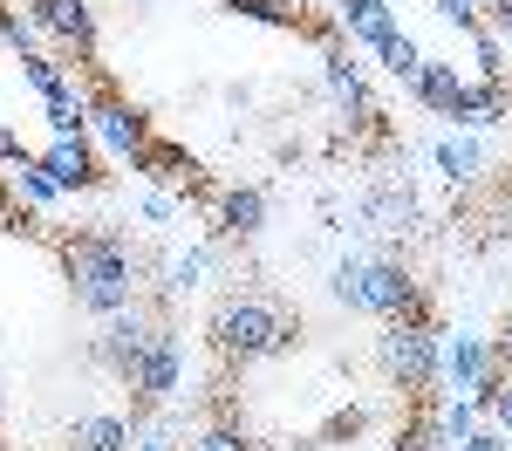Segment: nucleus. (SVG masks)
<instances>
[{"label":"nucleus","mask_w":512,"mask_h":451,"mask_svg":"<svg viewBox=\"0 0 512 451\" xmlns=\"http://www.w3.org/2000/svg\"><path fill=\"white\" fill-rule=\"evenodd\" d=\"M437 171H444V178H451V185H472L478 171H485V144H478L472 130H458V137H437Z\"/></svg>","instance_id":"nucleus-15"},{"label":"nucleus","mask_w":512,"mask_h":451,"mask_svg":"<svg viewBox=\"0 0 512 451\" xmlns=\"http://www.w3.org/2000/svg\"><path fill=\"white\" fill-rule=\"evenodd\" d=\"M28 21H35L41 35H55L69 55L82 62H96V48H103V28H96V7L89 0H28Z\"/></svg>","instance_id":"nucleus-7"},{"label":"nucleus","mask_w":512,"mask_h":451,"mask_svg":"<svg viewBox=\"0 0 512 451\" xmlns=\"http://www.w3.org/2000/svg\"><path fill=\"white\" fill-rule=\"evenodd\" d=\"M485 28H492V35H499V41H512V0H499V7L485 14Z\"/></svg>","instance_id":"nucleus-34"},{"label":"nucleus","mask_w":512,"mask_h":451,"mask_svg":"<svg viewBox=\"0 0 512 451\" xmlns=\"http://www.w3.org/2000/svg\"><path fill=\"white\" fill-rule=\"evenodd\" d=\"M431 14H437V21H451V28H458V35H472L478 21H485V14H478L472 0H431Z\"/></svg>","instance_id":"nucleus-30"},{"label":"nucleus","mask_w":512,"mask_h":451,"mask_svg":"<svg viewBox=\"0 0 512 451\" xmlns=\"http://www.w3.org/2000/svg\"><path fill=\"white\" fill-rule=\"evenodd\" d=\"M192 451H260V445H253L239 424H205V431L192 438Z\"/></svg>","instance_id":"nucleus-28"},{"label":"nucleus","mask_w":512,"mask_h":451,"mask_svg":"<svg viewBox=\"0 0 512 451\" xmlns=\"http://www.w3.org/2000/svg\"><path fill=\"white\" fill-rule=\"evenodd\" d=\"M437 335L444 328H431V322H383V335H376L383 376L410 404H431V390H437Z\"/></svg>","instance_id":"nucleus-4"},{"label":"nucleus","mask_w":512,"mask_h":451,"mask_svg":"<svg viewBox=\"0 0 512 451\" xmlns=\"http://www.w3.org/2000/svg\"><path fill=\"white\" fill-rule=\"evenodd\" d=\"M335 28L349 35V48L355 41L362 48H383L403 21H396V0H335Z\"/></svg>","instance_id":"nucleus-12"},{"label":"nucleus","mask_w":512,"mask_h":451,"mask_svg":"<svg viewBox=\"0 0 512 451\" xmlns=\"http://www.w3.org/2000/svg\"><path fill=\"white\" fill-rule=\"evenodd\" d=\"M362 219H369L376 233H410V219H417V199H410L403 185H376V192L362 199Z\"/></svg>","instance_id":"nucleus-16"},{"label":"nucleus","mask_w":512,"mask_h":451,"mask_svg":"<svg viewBox=\"0 0 512 451\" xmlns=\"http://www.w3.org/2000/svg\"><path fill=\"white\" fill-rule=\"evenodd\" d=\"M431 417H437V431H444V445L458 451L478 431V417H485V410H478V397H444V404H431Z\"/></svg>","instance_id":"nucleus-22"},{"label":"nucleus","mask_w":512,"mask_h":451,"mask_svg":"<svg viewBox=\"0 0 512 451\" xmlns=\"http://www.w3.org/2000/svg\"><path fill=\"white\" fill-rule=\"evenodd\" d=\"M260 226H267V192H260V185L219 192V240H253Z\"/></svg>","instance_id":"nucleus-13"},{"label":"nucleus","mask_w":512,"mask_h":451,"mask_svg":"<svg viewBox=\"0 0 512 451\" xmlns=\"http://www.w3.org/2000/svg\"><path fill=\"white\" fill-rule=\"evenodd\" d=\"M137 212H144V219H178V199H171V192H144V199H137Z\"/></svg>","instance_id":"nucleus-32"},{"label":"nucleus","mask_w":512,"mask_h":451,"mask_svg":"<svg viewBox=\"0 0 512 451\" xmlns=\"http://www.w3.org/2000/svg\"><path fill=\"white\" fill-rule=\"evenodd\" d=\"M396 451H451V445H444V431H437V417H431V404L403 417V431H396Z\"/></svg>","instance_id":"nucleus-24"},{"label":"nucleus","mask_w":512,"mask_h":451,"mask_svg":"<svg viewBox=\"0 0 512 451\" xmlns=\"http://www.w3.org/2000/svg\"><path fill=\"white\" fill-rule=\"evenodd\" d=\"M69 451H130V417L117 410H82L69 424Z\"/></svg>","instance_id":"nucleus-14"},{"label":"nucleus","mask_w":512,"mask_h":451,"mask_svg":"<svg viewBox=\"0 0 512 451\" xmlns=\"http://www.w3.org/2000/svg\"><path fill=\"white\" fill-rule=\"evenodd\" d=\"M144 178H158V185H198V158L192 151H178V144H151L144 158H137Z\"/></svg>","instance_id":"nucleus-18"},{"label":"nucleus","mask_w":512,"mask_h":451,"mask_svg":"<svg viewBox=\"0 0 512 451\" xmlns=\"http://www.w3.org/2000/svg\"><path fill=\"white\" fill-rule=\"evenodd\" d=\"M55 253H62V281H69V301H76L82 315H117V308H130V301H137L144 260L130 253V240H123V233L89 226V233H69Z\"/></svg>","instance_id":"nucleus-1"},{"label":"nucleus","mask_w":512,"mask_h":451,"mask_svg":"<svg viewBox=\"0 0 512 451\" xmlns=\"http://www.w3.org/2000/svg\"><path fill=\"white\" fill-rule=\"evenodd\" d=\"M465 41H472V55H478V76H485V82H506V41L492 35L485 21H478Z\"/></svg>","instance_id":"nucleus-26"},{"label":"nucleus","mask_w":512,"mask_h":451,"mask_svg":"<svg viewBox=\"0 0 512 451\" xmlns=\"http://www.w3.org/2000/svg\"><path fill=\"white\" fill-rule=\"evenodd\" d=\"M158 322H164V315H151L144 301H130V308H117V315H103L96 342H89V356H96V363L117 376V369L130 363V356H137V349H144L151 335H158Z\"/></svg>","instance_id":"nucleus-9"},{"label":"nucleus","mask_w":512,"mask_h":451,"mask_svg":"<svg viewBox=\"0 0 512 451\" xmlns=\"http://www.w3.org/2000/svg\"><path fill=\"white\" fill-rule=\"evenodd\" d=\"M472 7H478V14H492V7H499V0H472Z\"/></svg>","instance_id":"nucleus-36"},{"label":"nucleus","mask_w":512,"mask_h":451,"mask_svg":"<svg viewBox=\"0 0 512 451\" xmlns=\"http://www.w3.org/2000/svg\"><path fill=\"white\" fill-rule=\"evenodd\" d=\"M28 158H35V151H28V144H21V137H14V130L0 123V164H7V171H21Z\"/></svg>","instance_id":"nucleus-33"},{"label":"nucleus","mask_w":512,"mask_h":451,"mask_svg":"<svg viewBox=\"0 0 512 451\" xmlns=\"http://www.w3.org/2000/svg\"><path fill=\"white\" fill-rule=\"evenodd\" d=\"M35 164L62 185V199H69V192H89V185L103 178V171H96V151H89V137H48V144L35 151Z\"/></svg>","instance_id":"nucleus-10"},{"label":"nucleus","mask_w":512,"mask_h":451,"mask_svg":"<svg viewBox=\"0 0 512 451\" xmlns=\"http://www.w3.org/2000/svg\"><path fill=\"white\" fill-rule=\"evenodd\" d=\"M335 301H342L349 315H376V322H431L424 287H417V274H410L396 253H369V260L349 253V260L335 267Z\"/></svg>","instance_id":"nucleus-2"},{"label":"nucleus","mask_w":512,"mask_h":451,"mask_svg":"<svg viewBox=\"0 0 512 451\" xmlns=\"http://www.w3.org/2000/svg\"><path fill=\"white\" fill-rule=\"evenodd\" d=\"M205 267H212V246H185V253L164 267V301H171V294H192V287L205 281Z\"/></svg>","instance_id":"nucleus-23"},{"label":"nucleus","mask_w":512,"mask_h":451,"mask_svg":"<svg viewBox=\"0 0 512 451\" xmlns=\"http://www.w3.org/2000/svg\"><path fill=\"white\" fill-rule=\"evenodd\" d=\"M506 363L485 335H472V328H451V335H437V383L451 390V397H478L485 390V376Z\"/></svg>","instance_id":"nucleus-6"},{"label":"nucleus","mask_w":512,"mask_h":451,"mask_svg":"<svg viewBox=\"0 0 512 451\" xmlns=\"http://www.w3.org/2000/svg\"><path fill=\"white\" fill-rule=\"evenodd\" d=\"M458 451H512V438L499 431V424H478V431H472V438H465Z\"/></svg>","instance_id":"nucleus-31"},{"label":"nucleus","mask_w":512,"mask_h":451,"mask_svg":"<svg viewBox=\"0 0 512 451\" xmlns=\"http://www.w3.org/2000/svg\"><path fill=\"white\" fill-rule=\"evenodd\" d=\"M226 14H239V21H260V28H308L301 0H226Z\"/></svg>","instance_id":"nucleus-21"},{"label":"nucleus","mask_w":512,"mask_h":451,"mask_svg":"<svg viewBox=\"0 0 512 451\" xmlns=\"http://www.w3.org/2000/svg\"><path fill=\"white\" fill-rule=\"evenodd\" d=\"M0 438H7V417H0Z\"/></svg>","instance_id":"nucleus-37"},{"label":"nucleus","mask_w":512,"mask_h":451,"mask_svg":"<svg viewBox=\"0 0 512 451\" xmlns=\"http://www.w3.org/2000/svg\"><path fill=\"white\" fill-rule=\"evenodd\" d=\"M14 192H21L28 205H55V199H62V185H55V178H48V171H41L35 158H28L21 171H14Z\"/></svg>","instance_id":"nucleus-27"},{"label":"nucleus","mask_w":512,"mask_h":451,"mask_svg":"<svg viewBox=\"0 0 512 451\" xmlns=\"http://www.w3.org/2000/svg\"><path fill=\"white\" fill-rule=\"evenodd\" d=\"M89 130L103 137V151L110 158H144L151 144H158V130H151V117L130 103V96H96V110H89Z\"/></svg>","instance_id":"nucleus-8"},{"label":"nucleus","mask_w":512,"mask_h":451,"mask_svg":"<svg viewBox=\"0 0 512 451\" xmlns=\"http://www.w3.org/2000/svg\"><path fill=\"white\" fill-rule=\"evenodd\" d=\"M376 62H383V69H390V76L403 82V89H410V82H417V69H424L431 55H424V41L410 35V28H396V35L383 41V48H376Z\"/></svg>","instance_id":"nucleus-19"},{"label":"nucleus","mask_w":512,"mask_h":451,"mask_svg":"<svg viewBox=\"0 0 512 451\" xmlns=\"http://www.w3.org/2000/svg\"><path fill=\"white\" fill-rule=\"evenodd\" d=\"M117 383L130 390V404L137 410H164L171 397H178V383H185V349H178V328L158 322V335L130 356V363L117 369Z\"/></svg>","instance_id":"nucleus-5"},{"label":"nucleus","mask_w":512,"mask_h":451,"mask_svg":"<svg viewBox=\"0 0 512 451\" xmlns=\"http://www.w3.org/2000/svg\"><path fill=\"white\" fill-rule=\"evenodd\" d=\"M465 89H472V82L458 76V62H424V69H417V82H410V96H417V110H431V117H444V123H458L465 117Z\"/></svg>","instance_id":"nucleus-11"},{"label":"nucleus","mask_w":512,"mask_h":451,"mask_svg":"<svg viewBox=\"0 0 512 451\" xmlns=\"http://www.w3.org/2000/svg\"><path fill=\"white\" fill-rule=\"evenodd\" d=\"M130 451H178V438L158 410H130Z\"/></svg>","instance_id":"nucleus-25"},{"label":"nucleus","mask_w":512,"mask_h":451,"mask_svg":"<svg viewBox=\"0 0 512 451\" xmlns=\"http://www.w3.org/2000/svg\"><path fill=\"white\" fill-rule=\"evenodd\" d=\"M492 349H499V356L512 363V308H506V322H499V342H492Z\"/></svg>","instance_id":"nucleus-35"},{"label":"nucleus","mask_w":512,"mask_h":451,"mask_svg":"<svg viewBox=\"0 0 512 451\" xmlns=\"http://www.w3.org/2000/svg\"><path fill=\"white\" fill-rule=\"evenodd\" d=\"M21 82H28V89H35L41 103H48V96H62V89H76V62H62V55H21Z\"/></svg>","instance_id":"nucleus-17"},{"label":"nucleus","mask_w":512,"mask_h":451,"mask_svg":"<svg viewBox=\"0 0 512 451\" xmlns=\"http://www.w3.org/2000/svg\"><path fill=\"white\" fill-rule=\"evenodd\" d=\"M89 110H96V103H89L82 89H62V96H48V103H41V117H48L55 137H82V130H89Z\"/></svg>","instance_id":"nucleus-20"},{"label":"nucleus","mask_w":512,"mask_h":451,"mask_svg":"<svg viewBox=\"0 0 512 451\" xmlns=\"http://www.w3.org/2000/svg\"><path fill=\"white\" fill-rule=\"evenodd\" d=\"M205 335H212V349L226 363H267V356H287L301 342V315H287L267 294H226L212 308Z\"/></svg>","instance_id":"nucleus-3"},{"label":"nucleus","mask_w":512,"mask_h":451,"mask_svg":"<svg viewBox=\"0 0 512 451\" xmlns=\"http://www.w3.org/2000/svg\"><path fill=\"white\" fill-rule=\"evenodd\" d=\"M0 41H7L14 55H35V21H21L14 7H0Z\"/></svg>","instance_id":"nucleus-29"}]
</instances>
